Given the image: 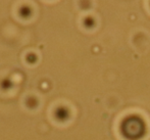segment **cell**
Wrapping results in <instances>:
<instances>
[{
    "instance_id": "1",
    "label": "cell",
    "mask_w": 150,
    "mask_h": 140,
    "mask_svg": "<svg viewBox=\"0 0 150 140\" xmlns=\"http://www.w3.org/2000/svg\"><path fill=\"white\" fill-rule=\"evenodd\" d=\"M18 14L23 18H29L32 16V8L28 5H23L18 10Z\"/></svg>"
},
{
    "instance_id": "2",
    "label": "cell",
    "mask_w": 150,
    "mask_h": 140,
    "mask_svg": "<svg viewBox=\"0 0 150 140\" xmlns=\"http://www.w3.org/2000/svg\"><path fill=\"white\" fill-rule=\"evenodd\" d=\"M55 116L58 120H65L69 116V112H67V109L64 107H58L56 109V112H55Z\"/></svg>"
},
{
    "instance_id": "3",
    "label": "cell",
    "mask_w": 150,
    "mask_h": 140,
    "mask_svg": "<svg viewBox=\"0 0 150 140\" xmlns=\"http://www.w3.org/2000/svg\"><path fill=\"white\" fill-rule=\"evenodd\" d=\"M95 22L94 20H93L92 18H90V16H88V18H86L85 20H84V25H85V27H87V28H92L93 26H94Z\"/></svg>"
},
{
    "instance_id": "4",
    "label": "cell",
    "mask_w": 150,
    "mask_h": 140,
    "mask_svg": "<svg viewBox=\"0 0 150 140\" xmlns=\"http://www.w3.org/2000/svg\"><path fill=\"white\" fill-rule=\"evenodd\" d=\"M11 81H10L9 79H4L3 81L1 82V87L3 89H8V88H10L11 87Z\"/></svg>"
},
{
    "instance_id": "5",
    "label": "cell",
    "mask_w": 150,
    "mask_h": 140,
    "mask_svg": "<svg viewBox=\"0 0 150 140\" xmlns=\"http://www.w3.org/2000/svg\"><path fill=\"white\" fill-rule=\"evenodd\" d=\"M27 60H28L30 63H34L36 60H37V56H36L34 53H30V54H28V56H27Z\"/></svg>"
}]
</instances>
